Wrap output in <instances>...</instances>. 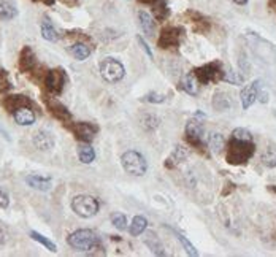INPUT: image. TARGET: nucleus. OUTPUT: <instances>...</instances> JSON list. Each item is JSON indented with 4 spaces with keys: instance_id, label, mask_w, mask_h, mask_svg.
Wrapping results in <instances>:
<instances>
[{
    "instance_id": "f257e3e1",
    "label": "nucleus",
    "mask_w": 276,
    "mask_h": 257,
    "mask_svg": "<svg viewBox=\"0 0 276 257\" xmlns=\"http://www.w3.org/2000/svg\"><path fill=\"white\" fill-rule=\"evenodd\" d=\"M256 153V143L254 140H238L230 137L229 143L226 145V160L230 165H245Z\"/></svg>"
},
{
    "instance_id": "f03ea898",
    "label": "nucleus",
    "mask_w": 276,
    "mask_h": 257,
    "mask_svg": "<svg viewBox=\"0 0 276 257\" xmlns=\"http://www.w3.org/2000/svg\"><path fill=\"white\" fill-rule=\"evenodd\" d=\"M67 243L76 251L89 252V251H94L100 246V238L97 237L95 232H92L89 229H80V230H75L73 233L69 235Z\"/></svg>"
},
{
    "instance_id": "7ed1b4c3",
    "label": "nucleus",
    "mask_w": 276,
    "mask_h": 257,
    "mask_svg": "<svg viewBox=\"0 0 276 257\" xmlns=\"http://www.w3.org/2000/svg\"><path fill=\"white\" fill-rule=\"evenodd\" d=\"M224 67L219 60H213L208 62L202 67H197L192 70V75L195 77V80L198 81V84H209V83H219L223 81L224 77Z\"/></svg>"
},
{
    "instance_id": "20e7f679",
    "label": "nucleus",
    "mask_w": 276,
    "mask_h": 257,
    "mask_svg": "<svg viewBox=\"0 0 276 257\" xmlns=\"http://www.w3.org/2000/svg\"><path fill=\"white\" fill-rule=\"evenodd\" d=\"M121 164H123V168L127 171L129 175L134 176H143L146 175L148 171V162L143 154H140L138 151H126L123 156H121Z\"/></svg>"
},
{
    "instance_id": "39448f33",
    "label": "nucleus",
    "mask_w": 276,
    "mask_h": 257,
    "mask_svg": "<svg viewBox=\"0 0 276 257\" xmlns=\"http://www.w3.org/2000/svg\"><path fill=\"white\" fill-rule=\"evenodd\" d=\"M72 210L75 211V214H78L80 218L89 219V218L95 216V214L98 213V210H100V202L92 196L81 194V196L73 197Z\"/></svg>"
},
{
    "instance_id": "423d86ee",
    "label": "nucleus",
    "mask_w": 276,
    "mask_h": 257,
    "mask_svg": "<svg viewBox=\"0 0 276 257\" xmlns=\"http://www.w3.org/2000/svg\"><path fill=\"white\" fill-rule=\"evenodd\" d=\"M203 135H205V127L200 119L194 117V119H191L186 124V140L189 142L198 153L206 154L208 148H206V143L203 142Z\"/></svg>"
},
{
    "instance_id": "0eeeda50",
    "label": "nucleus",
    "mask_w": 276,
    "mask_h": 257,
    "mask_svg": "<svg viewBox=\"0 0 276 257\" xmlns=\"http://www.w3.org/2000/svg\"><path fill=\"white\" fill-rule=\"evenodd\" d=\"M100 75L102 78L108 83H118L124 78L126 69L118 59L115 57H105L100 62Z\"/></svg>"
},
{
    "instance_id": "6e6552de",
    "label": "nucleus",
    "mask_w": 276,
    "mask_h": 257,
    "mask_svg": "<svg viewBox=\"0 0 276 257\" xmlns=\"http://www.w3.org/2000/svg\"><path fill=\"white\" fill-rule=\"evenodd\" d=\"M183 34H184V29L183 27H176V26L165 27L160 32V35H159L157 46L160 49H170V48L175 49V48H178Z\"/></svg>"
},
{
    "instance_id": "1a4fd4ad",
    "label": "nucleus",
    "mask_w": 276,
    "mask_h": 257,
    "mask_svg": "<svg viewBox=\"0 0 276 257\" xmlns=\"http://www.w3.org/2000/svg\"><path fill=\"white\" fill-rule=\"evenodd\" d=\"M67 127L72 131L76 140H80L83 143H91L94 140L95 134L98 132V127L91 122H76V124H69Z\"/></svg>"
},
{
    "instance_id": "9d476101",
    "label": "nucleus",
    "mask_w": 276,
    "mask_h": 257,
    "mask_svg": "<svg viewBox=\"0 0 276 257\" xmlns=\"http://www.w3.org/2000/svg\"><path fill=\"white\" fill-rule=\"evenodd\" d=\"M65 81H67V77H65V72L62 69H52L45 75L46 89L54 95H59L64 91Z\"/></svg>"
},
{
    "instance_id": "9b49d317",
    "label": "nucleus",
    "mask_w": 276,
    "mask_h": 257,
    "mask_svg": "<svg viewBox=\"0 0 276 257\" xmlns=\"http://www.w3.org/2000/svg\"><path fill=\"white\" fill-rule=\"evenodd\" d=\"M45 103L48 106L49 113L54 117H56L58 121H61L65 125H69L72 122V114H70V111L67 110V106L62 105L59 100H56L54 97H45Z\"/></svg>"
},
{
    "instance_id": "f8f14e48",
    "label": "nucleus",
    "mask_w": 276,
    "mask_h": 257,
    "mask_svg": "<svg viewBox=\"0 0 276 257\" xmlns=\"http://www.w3.org/2000/svg\"><path fill=\"white\" fill-rule=\"evenodd\" d=\"M18 66H19V70L21 72H32L34 67L37 66V57L34 54V51H32L29 46H24L19 52V60H18Z\"/></svg>"
},
{
    "instance_id": "ddd939ff",
    "label": "nucleus",
    "mask_w": 276,
    "mask_h": 257,
    "mask_svg": "<svg viewBox=\"0 0 276 257\" xmlns=\"http://www.w3.org/2000/svg\"><path fill=\"white\" fill-rule=\"evenodd\" d=\"M257 86H259V80L252 81L251 84H248L245 89L241 91L240 97H241V106L243 110H248L254 105V102L257 100Z\"/></svg>"
},
{
    "instance_id": "4468645a",
    "label": "nucleus",
    "mask_w": 276,
    "mask_h": 257,
    "mask_svg": "<svg viewBox=\"0 0 276 257\" xmlns=\"http://www.w3.org/2000/svg\"><path fill=\"white\" fill-rule=\"evenodd\" d=\"M2 105L8 113H15L21 106H30V100L26 95H7L2 99Z\"/></svg>"
},
{
    "instance_id": "2eb2a0df",
    "label": "nucleus",
    "mask_w": 276,
    "mask_h": 257,
    "mask_svg": "<svg viewBox=\"0 0 276 257\" xmlns=\"http://www.w3.org/2000/svg\"><path fill=\"white\" fill-rule=\"evenodd\" d=\"M186 16L189 18V21L194 26V32H197V34H206V32L209 30V27H211L209 21L198 12H187Z\"/></svg>"
},
{
    "instance_id": "dca6fc26",
    "label": "nucleus",
    "mask_w": 276,
    "mask_h": 257,
    "mask_svg": "<svg viewBox=\"0 0 276 257\" xmlns=\"http://www.w3.org/2000/svg\"><path fill=\"white\" fill-rule=\"evenodd\" d=\"M143 241L148 246V249L154 254V255H167L163 249V244L162 241L159 240V237L154 232H146L145 237H143Z\"/></svg>"
},
{
    "instance_id": "f3484780",
    "label": "nucleus",
    "mask_w": 276,
    "mask_h": 257,
    "mask_svg": "<svg viewBox=\"0 0 276 257\" xmlns=\"http://www.w3.org/2000/svg\"><path fill=\"white\" fill-rule=\"evenodd\" d=\"M34 145L40 151H49L54 148V137L48 131H40L34 135Z\"/></svg>"
},
{
    "instance_id": "a211bd4d",
    "label": "nucleus",
    "mask_w": 276,
    "mask_h": 257,
    "mask_svg": "<svg viewBox=\"0 0 276 257\" xmlns=\"http://www.w3.org/2000/svg\"><path fill=\"white\" fill-rule=\"evenodd\" d=\"M211 105H213V108L216 111H227L232 108V100L229 97V94L224 92V91H216L213 94V100H211Z\"/></svg>"
},
{
    "instance_id": "6ab92c4d",
    "label": "nucleus",
    "mask_w": 276,
    "mask_h": 257,
    "mask_svg": "<svg viewBox=\"0 0 276 257\" xmlns=\"http://www.w3.org/2000/svg\"><path fill=\"white\" fill-rule=\"evenodd\" d=\"M15 121L16 124L19 125H32L35 122V113L32 111L29 106H21V108H18L15 113Z\"/></svg>"
},
{
    "instance_id": "aec40b11",
    "label": "nucleus",
    "mask_w": 276,
    "mask_h": 257,
    "mask_svg": "<svg viewBox=\"0 0 276 257\" xmlns=\"http://www.w3.org/2000/svg\"><path fill=\"white\" fill-rule=\"evenodd\" d=\"M186 159H187L186 148L178 145V146H175L173 153L167 157V160H165V167H167V168H175V167H178L181 162H184Z\"/></svg>"
},
{
    "instance_id": "412c9836",
    "label": "nucleus",
    "mask_w": 276,
    "mask_h": 257,
    "mask_svg": "<svg viewBox=\"0 0 276 257\" xmlns=\"http://www.w3.org/2000/svg\"><path fill=\"white\" fill-rule=\"evenodd\" d=\"M206 146L211 149L214 154H220L226 149V140L224 137L217 134V132H211L208 135V140H206Z\"/></svg>"
},
{
    "instance_id": "4be33fe9",
    "label": "nucleus",
    "mask_w": 276,
    "mask_h": 257,
    "mask_svg": "<svg viewBox=\"0 0 276 257\" xmlns=\"http://www.w3.org/2000/svg\"><path fill=\"white\" fill-rule=\"evenodd\" d=\"M26 183L30 186V187H34L37 190H41V192H46L51 189V179L49 178H41L38 175H29L26 176Z\"/></svg>"
},
{
    "instance_id": "5701e85b",
    "label": "nucleus",
    "mask_w": 276,
    "mask_h": 257,
    "mask_svg": "<svg viewBox=\"0 0 276 257\" xmlns=\"http://www.w3.org/2000/svg\"><path fill=\"white\" fill-rule=\"evenodd\" d=\"M138 21H140V26L143 29V32L148 35V37H152L154 35V29H156V21H154V18L146 13V12H138Z\"/></svg>"
},
{
    "instance_id": "b1692460",
    "label": "nucleus",
    "mask_w": 276,
    "mask_h": 257,
    "mask_svg": "<svg viewBox=\"0 0 276 257\" xmlns=\"http://www.w3.org/2000/svg\"><path fill=\"white\" fill-rule=\"evenodd\" d=\"M198 81L195 80V77L192 73H187L186 77H183V80L180 81V89L187 92L189 95H197L198 94Z\"/></svg>"
},
{
    "instance_id": "393cba45",
    "label": "nucleus",
    "mask_w": 276,
    "mask_h": 257,
    "mask_svg": "<svg viewBox=\"0 0 276 257\" xmlns=\"http://www.w3.org/2000/svg\"><path fill=\"white\" fill-rule=\"evenodd\" d=\"M70 54L76 59V60H86L91 56V48L86 45L84 41H76L70 46Z\"/></svg>"
},
{
    "instance_id": "a878e982",
    "label": "nucleus",
    "mask_w": 276,
    "mask_h": 257,
    "mask_svg": "<svg viewBox=\"0 0 276 257\" xmlns=\"http://www.w3.org/2000/svg\"><path fill=\"white\" fill-rule=\"evenodd\" d=\"M41 35L48 41H58L61 38L58 29L52 26V23L49 21V18H45L41 21Z\"/></svg>"
},
{
    "instance_id": "bb28decb",
    "label": "nucleus",
    "mask_w": 276,
    "mask_h": 257,
    "mask_svg": "<svg viewBox=\"0 0 276 257\" xmlns=\"http://www.w3.org/2000/svg\"><path fill=\"white\" fill-rule=\"evenodd\" d=\"M16 15H18V8L15 7L13 2H10V0H0V19L10 21L16 18Z\"/></svg>"
},
{
    "instance_id": "cd10ccee",
    "label": "nucleus",
    "mask_w": 276,
    "mask_h": 257,
    "mask_svg": "<svg viewBox=\"0 0 276 257\" xmlns=\"http://www.w3.org/2000/svg\"><path fill=\"white\" fill-rule=\"evenodd\" d=\"M78 157L83 164H92L95 159V149L89 143H83L78 146Z\"/></svg>"
},
{
    "instance_id": "c85d7f7f",
    "label": "nucleus",
    "mask_w": 276,
    "mask_h": 257,
    "mask_svg": "<svg viewBox=\"0 0 276 257\" xmlns=\"http://www.w3.org/2000/svg\"><path fill=\"white\" fill-rule=\"evenodd\" d=\"M152 13L157 21H165L170 15V10L165 4V0H154L152 2Z\"/></svg>"
},
{
    "instance_id": "c756f323",
    "label": "nucleus",
    "mask_w": 276,
    "mask_h": 257,
    "mask_svg": "<svg viewBox=\"0 0 276 257\" xmlns=\"http://www.w3.org/2000/svg\"><path fill=\"white\" fill-rule=\"evenodd\" d=\"M146 226H148L146 218H143V216H135L134 219H132V222H130L129 232H130L132 237H138V235H141L143 232L146 230Z\"/></svg>"
},
{
    "instance_id": "7c9ffc66",
    "label": "nucleus",
    "mask_w": 276,
    "mask_h": 257,
    "mask_svg": "<svg viewBox=\"0 0 276 257\" xmlns=\"http://www.w3.org/2000/svg\"><path fill=\"white\" fill-rule=\"evenodd\" d=\"M260 160L267 168H274L276 167V146L270 145L265 148L260 156Z\"/></svg>"
},
{
    "instance_id": "2f4dec72",
    "label": "nucleus",
    "mask_w": 276,
    "mask_h": 257,
    "mask_svg": "<svg viewBox=\"0 0 276 257\" xmlns=\"http://www.w3.org/2000/svg\"><path fill=\"white\" fill-rule=\"evenodd\" d=\"M29 235H30V238H32V240H35V241H38L40 244H43L48 251H51V252H56V251H58V244H56V243H52L49 238H46L45 235H41V233H38V232H35V230H30Z\"/></svg>"
},
{
    "instance_id": "473e14b6",
    "label": "nucleus",
    "mask_w": 276,
    "mask_h": 257,
    "mask_svg": "<svg viewBox=\"0 0 276 257\" xmlns=\"http://www.w3.org/2000/svg\"><path fill=\"white\" fill-rule=\"evenodd\" d=\"M176 238L180 240V243L183 244V248L186 249V252H187V255H194V257H197L198 255V251L195 249V246L187 240L183 233H176Z\"/></svg>"
},
{
    "instance_id": "72a5a7b5",
    "label": "nucleus",
    "mask_w": 276,
    "mask_h": 257,
    "mask_svg": "<svg viewBox=\"0 0 276 257\" xmlns=\"http://www.w3.org/2000/svg\"><path fill=\"white\" fill-rule=\"evenodd\" d=\"M112 224L118 230H126L127 229V218L123 213H115V214H112Z\"/></svg>"
},
{
    "instance_id": "f704fd0d",
    "label": "nucleus",
    "mask_w": 276,
    "mask_h": 257,
    "mask_svg": "<svg viewBox=\"0 0 276 257\" xmlns=\"http://www.w3.org/2000/svg\"><path fill=\"white\" fill-rule=\"evenodd\" d=\"M243 80H245V77H240L238 72H234V70H226L223 77V81H227L232 84H241Z\"/></svg>"
},
{
    "instance_id": "c9c22d12",
    "label": "nucleus",
    "mask_w": 276,
    "mask_h": 257,
    "mask_svg": "<svg viewBox=\"0 0 276 257\" xmlns=\"http://www.w3.org/2000/svg\"><path fill=\"white\" fill-rule=\"evenodd\" d=\"M232 137L238 138V140H254L252 134L248 131V128H245V127H237V128H234V132H232Z\"/></svg>"
},
{
    "instance_id": "e433bc0d",
    "label": "nucleus",
    "mask_w": 276,
    "mask_h": 257,
    "mask_svg": "<svg viewBox=\"0 0 276 257\" xmlns=\"http://www.w3.org/2000/svg\"><path fill=\"white\" fill-rule=\"evenodd\" d=\"M165 100H167V95L156 94V92H149L145 97H141V102H148V103H162Z\"/></svg>"
},
{
    "instance_id": "4c0bfd02",
    "label": "nucleus",
    "mask_w": 276,
    "mask_h": 257,
    "mask_svg": "<svg viewBox=\"0 0 276 257\" xmlns=\"http://www.w3.org/2000/svg\"><path fill=\"white\" fill-rule=\"evenodd\" d=\"M143 125H145L148 131H154L159 125V117H156L154 114H146L145 119H143Z\"/></svg>"
},
{
    "instance_id": "58836bf2",
    "label": "nucleus",
    "mask_w": 276,
    "mask_h": 257,
    "mask_svg": "<svg viewBox=\"0 0 276 257\" xmlns=\"http://www.w3.org/2000/svg\"><path fill=\"white\" fill-rule=\"evenodd\" d=\"M268 97H270V94L268 91L265 89V84L259 80V86H257V100L260 103H267L268 102Z\"/></svg>"
},
{
    "instance_id": "ea45409f",
    "label": "nucleus",
    "mask_w": 276,
    "mask_h": 257,
    "mask_svg": "<svg viewBox=\"0 0 276 257\" xmlns=\"http://www.w3.org/2000/svg\"><path fill=\"white\" fill-rule=\"evenodd\" d=\"M10 88H12V84H10V81H8V75L5 70H2L0 72V94L8 91Z\"/></svg>"
},
{
    "instance_id": "a19ab883",
    "label": "nucleus",
    "mask_w": 276,
    "mask_h": 257,
    "mask_svg": "<svg viewBox=\"0 0 276 257\" xmlns=\"http://www.w3.org/2000/svg\"><path fill=\"white\" fill-rule=\"evenodd\" d=\"M8 205H10V197L4 189H0V208H8Z\"/></svg>"
},
{
    "instance_id": "79ce46f5",
    "label": "nucleus",
    "mask_w": 276,
    "mask_h": 257,
    "mask_svg": "<svg viewBox=\"0 0 276 257\" xmlns=\"http://www.w3.org/2000/svg\"><path fill=\"white\" fill-rule=\"evenodd\" d=\"M137 40H138V43H140V45H141V48H143V49H145V52H146V54H148V57H149V59H152V51L149 49V46H148V43H146L145 40H143V38H141L140 35L137 37Z\"/></svg>"
},
{
    "instance_id": "37998d69",
    "label": "nucleus",
    "mask_w": 276,
    "mask_h": 257,
    "mask_svg": "<svg viewBox=\"0 0 276 257\" xmlns=\"http://www.w3.org/2000/svg\"><path fill=\"white\" fill-rule=\"evenodd\" d=\"M234 190H235V184L230 183V181H227V183H226V189L223 190V196H229L230 192H234Z\"/></svg>"
},
{
    "instance_id": "c03bdc74",
    "label": "nucleus",
    "mask_w": 276,
    "mask_h": 257,
    "mask_svg": "<svg viewBox=\"0 0 276 257\" xmlns=\"http://www.w3.org/2000/svg\"><path fill=\"white\" fill-rule=\"evenodd\" d=\"M62 4H65L67 7H76L78 5V0H62Z\"/></svg>"
},
{
    "instance_id": "a18cd8bd",
    "label": "nucleus",
    "mask_w": 276,
    "mask_h": 257,
    "mask_svg": "<svg viewBox=\"0 0 276 257\" xmlns=\"http://www.w3.org/2000/svg\"><path fill=\"white\" fill-rule=\"evenodd\" d=\"M7 241V238H5V232H4V229H0V244H4Z\"/></svg>"
},
{
    "instance_id": "49530a36",
    "label": "nucleus",
    "mask_w": 276,
    "mask_h": 257,
    "mask_svg": "<svg viewBox=\"0 0 276 257\" xmlns=\"http://www.w3.org/2000/svg\"><path fill=\"white\" fill-rule=\"evenodd\" d=\"M268 7L271 8V12L276 13V0H270V2H268Z\"/></svg>"
},
{
    "instance_id": "de8ad7c7",
    "label": "nucleus",
    "mask_w": 276,
    "mask_h": 257,
    "mask_svg": "<svg viewBox=\"0 0 276 257\" xmlns=\"http://www.w3.org/2000/svg\"><path fill=\"white\" fill-rule=\"evenodd\" d=\"M234 2H235L237 5H246V4H248V0H234Z\"/></svg>"
},
{
    "instance_id": "09e8293b",
    "label": "nucleus",
    "mask_w": 276,
    "mask_h": 257,
    "mask_svg": "<svg viewBox=\"0 0 276 257\" xmlns=\"http://www.w3.org/2000/svg\"><path fill=\"white\" fill-rule=\"evenodd\" d=\"M43 2H45L46 5H52V4H54V0H43Z\"/></svg>"
},
{
    "instance_id": "8fccbe9b",
    "label": "nucleus",
    "mask_w": 276,
    "mask_h": 257,
    "mask_svg": "<svg viewBox=\"0 0 276 257\" xmlns=\"http://www.w3.org/2000/svg\"><path fill=\"white\" fill-rule=\"evenodd\" d=\"M141 2H145V4H152L154 0H141Z\"/></svg>"
},
{
    "instance_id": "3c124183",
    "label": "nucleus",
    "mask_w": 276,
    "mask_h": 257,
    "mask_svg": "<svg viewBox=\"0 0 276 257\" xmlns=\"http://www.w3.org/2000/svg\"><path fill=\"white\" fill-rule=\"evenodd\" d=\"M34 2H38V0H34Z\"/></svg>"
}]
</instances>
